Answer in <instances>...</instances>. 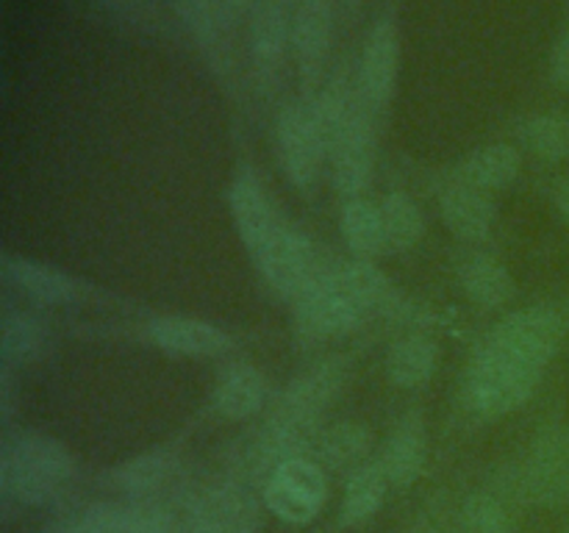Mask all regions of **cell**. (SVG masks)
Masks as SVG:
<instances>
[{
	"mask_svg": "<svg viewBox=\"0 0 569 533\" xmlns=\"http://www.w3.org/2000/svg\"><path fill=\"white\" fill-rule=\"evenodd\" d=\"M178 475V459L170 450H153V453H142L122 464L114 472V483L120 492L131 494V497L144 500V503H156V494L164 492Z\"/></svg>",
	"mask_w": 569,
	"mask_h": 533,
	"instance_id": "20",
	"label": "cell"
},
{
	"mask_svg": "<svg viewBox=\"0 0 569 533\" xmlns=\"http://www.w3.org/2000/svg\"><path fill=\"white\" fill-rule=\"evenodd\" d=\"M148 336L164 353L187 359H211L233 348V339L222 328L194 316H159L148 325Z\"/></svg>",
	"mask_w": 569,
	"mask_h": 533,
	"instance_id": "13",
	"label": "cell"
},
{
	"mask_svg": "<svg viewBox=\"0 0 569 533\" xmlns=\"http://www.w3.org/2000/svg\"><path fill=\"white\" fill-rule=\"evenodd\" d=\"M400 72V33L392 17H381L367 33L365 50L356 72V94L372 114H381L392 103Z\"/></svg>",
	"mask_w": 569,
	"mask_h": 533,
	"instance_id": "7",
	"label": "cell"
},
{
	"mask_svg": "<svg viewBox=\"0 0 569 533\" xmlns=\"http://www.w3.org/2000/svg\"><path fill=\"white\" fill-rule=\"evenodd\" d=\"M526 148L542 161L569 159V117L567 114H537L520 128Z\"/></svg>",
	"mask_w": 569,
	"mask_h": 533,
	"instance_id": "30",
	"label": "cell"
},
{
	"mask_svg": "<svg viewBox=\"0 0 569 533\" xmlns=\"http://www.w3.org/2000/svg\"><path fill=\"white\" fill-rule=\"evenodd\" d=\"M381 217L383 231H387V244L395 250H411L420 242L422 231H426L420 205L406 192H389L381 200Z\"/></svg>",
	"mask_w": 569,
	"mask_h": 533,
	"instance_id": "29",
	"label": "cell"
},
{
	"mask_svg": "<svg viewBox=\"0 0 569 533\" xmlns=\"http://www.w3.org/2000/svg\"><path fill=\"white\" fill-rule=\"evenodd\" d=\"M439 364V348L433 339L415 333L392 344L387 355V375L395 386L417 389L426 386Z\"/></svg>",
	"mask_w": 569,
	"mask_h": 533,
	"instance_id": "25",
	"label": "cell"
},
{
	"mask_svg": "<svg viewBox=\"0 0 569 533\" xmlns=\"http://www.w3.org/2000/svg\"><path fill=\"white\" fill-rule=\"evenodd\" d=\"M72 475L70 450L44 433H17L0 450V489L20 505H50Z\"/></svg>",
	"mask_w": 569,
	"mask_h": 533,
	"instance_id": "1",
	"label": "cell"
},
{
	"mask_svg": "<svg viewBox=\"0 0 569 533\" xmlns=\"http://www.w3.org/2000/svg\"><path fill=\"white\" fill-rule=\"evenodd\" d=\"M381 470L389 477V486L409 489L426 472L428 464V439L420 420L400 422L398 431L387 439V447L381 455Z\"/></svg>",
	"mask_w": 569,
	"mask_h": 533,
	"instance_id": "18",
	"label": "cell"
},
{
	"mask_svg": "<svg viewBox=\"0 0 569 533\" xmlns=\"http://www.w3.org/2000/svg\"><path fill=\"white\" fill-rule=\"evenodd\" d=\"M176 14L189 31V37L206 50V56L217 59V64H220L222 53L228 50L226 31L233 20L222 9L220 0H176Z\"/></svg>",
	"mask_w": 569,
	"mask_h": 533,
	"instance_id": "23",
	"label": "cell"
},
{
	"mask_svg": "<svg viewBox=\"0 0 569 533\" xmlns=\"http://www.w3.org/2000/svg\"><path fill=\"white\" fill-rule=\"evenodd\" d=\"M267 405V381L248 361H233L214 383V409L228 420H248Z\"/></svg>",
	"mask_w": 569,
	"mask_h": 533,
	"instance_id": "17",
	"label": "cell"
},
{
	"mask_svg": "<svg viewBox=\"0 0 569 533\" xmlns=\"http://www.w3.org/2000/svg\"><path fill=\"white\" fill-rule=\"evenodd\" d=\"M372 447L370 428L361 422H337L317 436L320 459L333 470H359L367 464V453Z\"/></svg>",
	"mask_w": 569,
	"mask_h": 533,
	"instance_id": "27",
	"label": "cell"
},
{
	"mask_svg": "<svg viewBox=\"0 0 569 533\" xmlns=\"http://www.w3.org/2000/svg\"><path fill=\"white\" fill-rule=\"evenodd\" d=\"M6 278L20 292L31 294L39 303H70L78 294V283L67 272L33 259H6Z\"/></svg>",
	"mask_w": 569,
	"mask_h": 533,
	"instance_id": "24",
	"label": "cell"
},
{
	"mask_svg": "<svg viewBox=\"0 0 569 533\" xmlns=\"http://www.w3.org/2000/svg\"><path fill=\"white\" fill-rule=\"evenodd\" d=\"M461 289L472 303L483 309H498L515 298V278L503 261L489 253H476L461 264Z\"/></svg>",
	"mask_w": 569,
	"mask_h": 533,
	"instance_id": "22",
	"label": "cell"
},
{
	"mask_svg": "<svg viewBox=\"0 0 569 533\" xmlns=\"http://www.w3.org/2000/svg\"><path fill=\"white\" fill-rule=\"evenodd\" d=\"M295 305H298V311H295L298 333L306 342H326V339L345 336V333L356 331L367 314L365 305L348 292L337 270H320V275L295 300Z\"/></svg>",
	"mask_w": 569,
	"mask_h": 533,
	"instance_id": "3",
	"label": "cell"
},
{
	"mask_svg": "<svg viewBox=\"0 0 569 533\" xmlns=\"http://www.w3.org/2000/svg\"><path fill=\"white\" fill-rule=\"evenodd\" d=\"M189 533H244L256 527V509L237 486H220L200 494L189 505Z\"/></svg>",
	"mask_w": 569,
	"mask_h": 533,
	"instance_id": "15",
	"label": "cell"
},
{
	"mask_svg": "<svg viewBox=\"0 0 569 533\" xmlns=\"http://www.w3.org/2000/svg\"><path fill=\"white\" fill-rule=\"evenodd\" d=\"M264 503L278 520L289 525H306L317 520L328 503L326 472L306 455L283 459L264 477Z\"/></svg>",
	"mask_w": 569,
	"mask_h": 533,
	"instance_id": "4",
	"label": "cell"
},
{
	"mask_svg": "<svg viewBox=\"0 0 569 533\" xmlns=\"http://www.w3.org/2000/svg\"><path fill=\"white\" fill-rule=\"evenodd\" d=\"M389 477L383 475L381 464L378 461H367L365 466H359L356 472H350L348 486H345L342 505H339V525L342 527H356L365 525L367 520L381 511L383 500H387Z\"/></svg>",
	"mask_w": 569,
	"mask_h": 533,
	"instance_id": "21",
	"label": "cell"
},
{
	"mask_svg": "<svg viewBox=\"0 0 569 533\" xmlns=\"http://www.w3.org/2000/svg\"><path fill=\"white\" fill-rule=\"evenodd\" d=\"M565 339L567 316L553 305H533V309H522L503 316L495 325L489 344L545 370L556 359Z\"/></svg>",
	"mask_w": 569,
	"mask_h": 533,
	"instance_id": "5",
	"label": "cell"
},
{
	"mask_svg": "<svg viewBox=\"0 0 569 533\" xmlns=\"http://www.w3.org/2000/svg\"><path fill=\"white\" fill-rule=\"evenodd\" d=\"M228 209H231L233 225H237L239 239L248 248L250 255L259 253L278 228L283 225L276 205L267 198L264 187L253 175H239L228 189Z\"/></svg>",
	"mask_w": 569,
	"mask_h": 533,
	"instance_id": "12",
	"label": "cell"
},
{
	"mask_svg": "<svg viewBox=\"0 0 569 533\" xmlns=\"http://www.w3.org/2000/svg\"><path fill=\"white\" fill-rule=\"evenodd\" d=\"M220 3H222V9H226L228 14L237 20V17H242V14H253V9L261 3V0H220Z\"/></svg>",
	"mask_w": 569,
	"mask_h": 533,
	"instance_id": "34",
	"label": "cell"
},
{
	"mask_svg": "<svg viewBox=\"0 0 569 533\" xmlns=\"http://www.w3.org/2000/svg\"><path fill=\"white\" fill-rule=\"evenodd\" d=\"M276 142L278 155H281L283 172L295 187L306 189L317 181L320 167L328 155L326 137H322L320 120L311 100L289 103L278 114L276 122Z\"/></svg>",
	"mask_w": 569,
	"mask_h": 533,
	"instance_id": "6",
	"label": "cell"
},
{
	"mask_svg": "<svg viewBox=\"0 0 569 533\" xmlns=\"http://www.w3.org/2000/svg\"><path fill=\"white\" fill-rule=\"evenodd\" d=\"M439 211H442L445 225L461 242H483L492 233L495 220H498L492 194L459 181L445 189L442 200H439Z\"/></svg>",
	"mask_w": 569,
	"mask_h": 533,
	"instance_id": "16",
	"label": "cell"
},
{
	"mask_svg": "<svg viewBox=\"0 0 569 533\" xmlns=\"http://www.w3.org/2000/svg\"><path fill=\"white\" fill-rule=\"evenodd\" d=\"M542 372L487 342L467 372V403L478 416L498 420L526 405V400L537 392Z\"/></svg>",
	"mask_w": 569,
	"mask_h": 533,
	"instance_id": "2",
	"label": "cell"
},
{
	"mask_svg": "<svg viewBox=\"0 0 569 533\" xmlns=\"http://www.w3.org/2000/svg\"><path fill=\"white\" fill-rule=\"evenodd\" d=\"M567 461H569V431H567Z\"/></svg>",
	"mask_w": 569,
	"mask_h": 533,
	"instance_id": "37",
	"label": "cell"
},
{
	"mask_svg": "<svg viewBox=\"0 0 569 533\" xmlns=\"http://www.w3.org/2000/svg\"><path fill=\"white\" fill-rule=\"evenodd\" d=\"M339 278L348 286V292L365 305L367 311L376 309V305H383L389 298H392V283L389 278L372 264L370 259H356L350 264L339 266Z\"/></svg>",
	"mask_w": 569,
	"mask_h": 533,
	"instance_id": "31",
	"label": "cell"
},
{
	"mask_svg": "<svg viewBox=\"0 0 569 533\" xmlns=\"http://www.w3.org/2000/svg\"><path fill=\"white\" fill-rule=\"evenodd\" d=\"M345 3H348V6H359L361 0H345Z\"/></svg>",
	"mask_w": 569,
	"mask_h": 533,
	"instance_id": "36",
	"label": "cell"
},
{
	"mask_svg": "<svg viewBox=\"0 0 569 533\" xmlns=\"http://www.w3.org/2000/svg\"><path fill=\"white\" fill-rule=\"evenodd\" d=\"M556 205H559L561 214L569 220V178L567 181H561L559 189H556Z\"/></svg>",
	"mask_w": 569,
	"mask_h": 533,
	"instance_id": "35",
	"label": "cell"
},
{
	"mask_svg": "<svg viewBox=\"0 0 569 533\" xmlns=\"http://www.w3.org/2000/svg\"><path fill=\"white\" fill-rule=\"evenodd\" d=\"M244 533H259V531H256V527H253V531H244Z\"/></svg>",
	"mask_w": 569,
	"mask_h": 533,
	"instance_id": "38",
	"label": "cell"
},
{
	"mask_svg": "<svg viewBox=\"0 0 569 533\" xmlns=\"http://www.w3.org/2000/svg\"><path fill=\"white\" fill-rule=\"evenodd\" d=\"M44 339H48V331L31 314L11 311L0 322V348H3L6 364H26L37 359L44 348Z\"/></svg>",
	"mask_w": 569,
	"mask_h": 533,
	"instance_id": "28",
	"label": "cell"
},
{
	"mask_svg": "<svg viewBox=\"0 0 569 533\" xmlns=\"http://www.w3.org/2000/svg\"><path fill=\"white\" fill-rule=\"evenodd\" d=\"M550 76L559 87L569 89V31L556 42L553 56H550Z\"/></svg>",
	"mask_w": 569,
	"mask_h": 533,
	"instance_id": "33",
	"label": "cell"
},
{
	"mask_svg": "<svg viewBox=\"0 0 569 533\" xmlns=\"http://www.w3.org/2000/svg\"><path fill=\"white\" fill-rule=\"evenodd\" d=\"M565 533H569V522H567V527H565Z\"/></svg>",
	"mask_w": 569,
	"mask_h": 533,
	"instance_id": "39",
	"label": "cell"
},
{
	"mask_svg": "<svg viewBox=\"0 0 569 533\" xmlns=\"http://www.w3.org/2000/svg\"><path fill=\"white\" fill-rule=\"evenodd\" d=\"M522 492L533 503L553 505L569 500V461L567 431L545 428L531 442L526 466H522Z\"/></svg>",
	"mask_w": 569,
	"mask_h": 533,
	"instance_id": "10",
	"label": "cell"
},
{
	"mask_svg": "<svg viewBox=\"0 0 569 533\" xmlns=\"http://www.w3.org/2000/svg\"><path fill=\"white\" fill-rule=\"evenodd\" d=\"M253 259L264 281L287 300H298L311 286V281L320 275L311 242L289 225L278 228L276 237Z\"/></svg>",
	"mask_w": 569,
	"mask_h": 533,
	"instance_id": "8",
	"label": "cell"
},
{
	"mask_svg": "<svg viewBox=\"0 0 569 533\" xmlns=\"http://www.w3.org/2000/svg\"><path fill=\"white\" fill-rule=\"evenodd\" d=\"M333 9L331 0H303L292 14V56L306 89L317 87L331 53Z\"/></svg>",
	"mask_w": 569,
	"mask_h": 533,
	"instance_id": "11",
	"label": "cell"
},
{
	"mask_svg": "<svg viewBox=\"0 0 569 533\" xmlns=\"http://www.w3.org/2000/svg\"><path fill=\"white\" fill-rule=\"evenodd\" d=\"M292 50V14L283 0H261L250 14V59L259 76L272 78Z\"/></svg>",
	"mask_w": 569,
	"mask_h": 533,
	"instance_id": "14",
	"label": "cell"
},
{
	"mask_svg": "<svg viewBox=\"0 0 569 533\" xmlns=\"http://www.w3.org/2000/svg\"><path fill=\"white\" fill-rule=\"evenodd\" d=\"M520 170L522 155L517 153V148H511L506 142H495L472 150L461 161L459 170H456V181L492 194L495 189H506L509 183H515Z\"/></svg>",
	"mask_w": 569,
	"mask_h": 533,
	"instance_id": "19",
	"label": "cell"
},
{
	"mask_svg": "<svg viewBox=\"0 0 569 533\" xmlns=\"http://www.w3.org/2000/svg\"><path fill=\"white\" fill-rule=\"evenodd\" d=\"M328 155L333 161V181L339 192L348 200L361 198L376 167V114L365 109L361 100Z\"/></svg>",
	"mask_w": 569,
	"mask_h": 533,
	"instance_id": "9",
	"label": "cell"
},
{
	"mask_svg": "<svg viewBox=\"0 0 569 533\" xmlns=\"http://www.w3.org/2000/svg\"><path fill=\"white\" fill-rule=\"evenodd\" d=\"M459 533H511V516L495 494L476 492L461 509Z\"/></svg>",
	"mask_w": 569,
	"mask_h": 533,
	"instance_id": "32",
	"label": "cell"
},
{
	"mask_svg": "<svg viewBox=\"0 0 569 533\" xmlns=\"http://www.w3.org/2000/svg\"><path fill=\"white\" fill-rule=\"evenodd\" d=\"M342 239L359 259H372L389 248L387 231H383L381 205L370 203L365 198H353L342 205L339 214Z\"/></svg>",
	"mask_w": 569,
	"mask_h": 533,
	"instance_id": "26",
	"label": "cell"
}]
</instances>
